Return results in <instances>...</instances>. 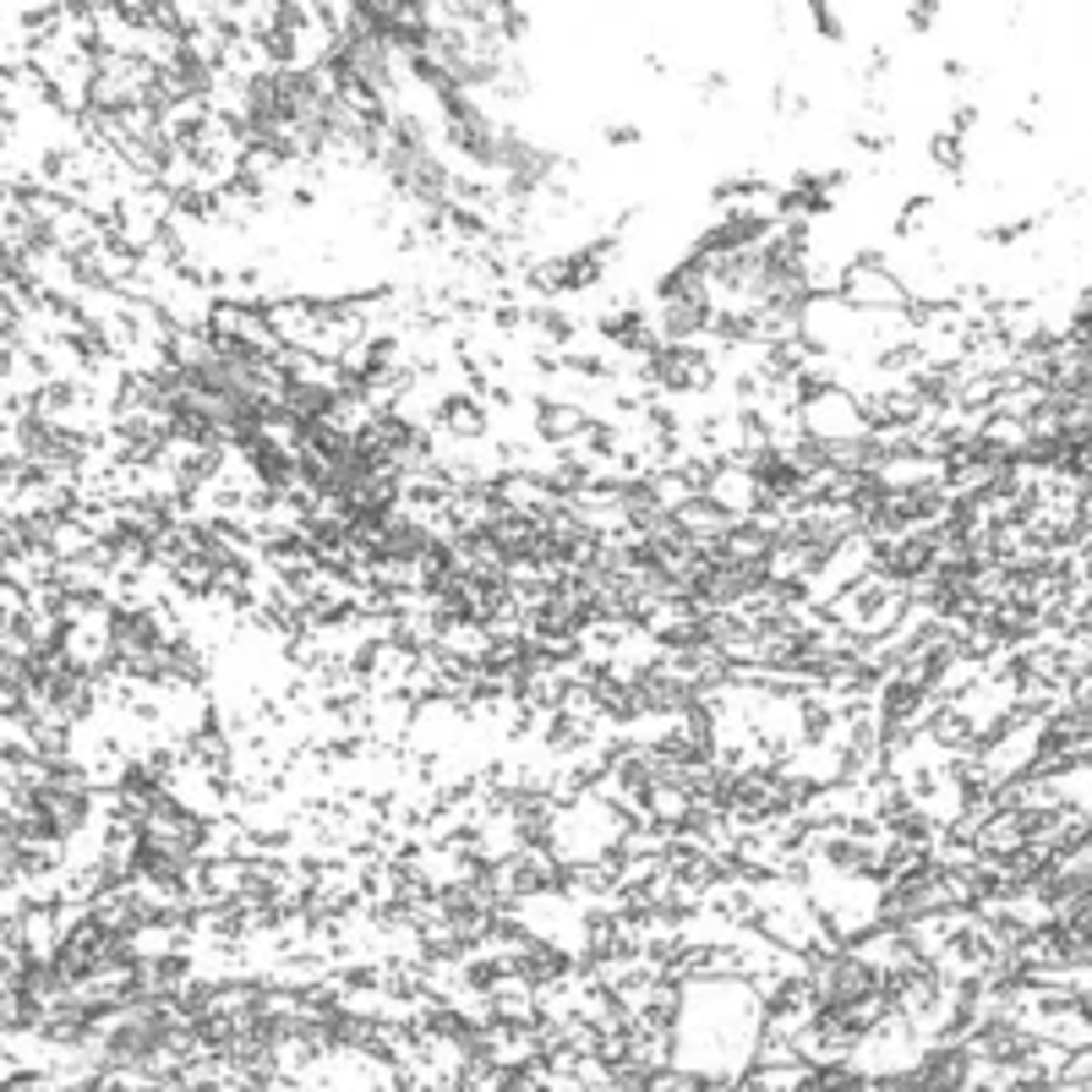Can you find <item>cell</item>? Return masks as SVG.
<instances>
[{"label": "cell", "instance_id": "obj_1", "mask_svg": "<svg viewBox=\"0 0 1092 1092\" xmlns=\"http://www.w3.org/2000/svg\"><path fill=\"white\" fill-rule=\"evenodd\" d=\"M809 17H815L819 39H841V22H836V6L830 0H809Z\"/></svg>", "mask_w": 1092, "mask_h": 1092}]
</instances>
